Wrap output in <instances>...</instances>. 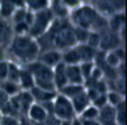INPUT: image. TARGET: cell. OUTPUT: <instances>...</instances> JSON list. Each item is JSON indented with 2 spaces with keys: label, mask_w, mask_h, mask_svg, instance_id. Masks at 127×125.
Returning a JSON list of instances; mask_svg holds the SVG:
<instances>
[{
  "label": "cell",
  "mask_w": 127,
  "mask_h": 125,
  "mask_svg": "<svg viewBox=\"0 0 127 125\" xmlns=\"http://www.w3.org/2000/svg\"><path fill=\"white\" fill-rule=\"evenodd\" d=\"M46 43L40 44V48L47 44V48H55L59 51H64L67 48L76 46V36H75L74 26L68 22V19H55L46 34L36 40H46Z\"/></svg>",
  "instance_id": "cell-1"
},
{
  "label": "cell",
  "mask_w": 127,
  "mask_h": 125,
  "mask_svg": "<svg viewBox=\"0 0 127 125\" xmlns=\"http://www.w3.org/2000/svg\"><path fill=\"white\" fill-rule=\"evenodd\" d=\"M40 51L42 48L37 40L30 35H13L7 46L8 61H12L20 66H27L31 62H35Z\"/></svg>",
  "instance_id": "cell-2"
},
{
  "label": "cell",
  "mask_w": 127,
  "mask_h": 125,
  "mask_svg": "<svg viewBox=\"0 0 127 125\" xmlns=\"http://www.w3.org/2000/svg\"><path fill=\"white\" fill-rule=\"evenodd\" d=\"M68 22L74 27H79L87 31H95V32H103L108 30L107 18L99 13L92 4H82L76 9L70 12Z\"/></svg>",
  "instance_id": "cell-3"
},
{
  "label": "cell",
  "mask_w": 127,
  "mask_h": 125,
  "mask_svg": "<svg viewBox=\"0 0 127 125\" xmlns=\"http://www.w3.org/2000/svg\"><path fill=\"white\" fill-rule=\"evenodd\" d=\"M31 71L35 81V88L43 89V90H50V92H56L54 85V77H52V69L47 67L46 65L40 63L39 61L31 62L26 66Z\"/></svg>",
  "instance_id": "cell-4"
},
{
  "label": "cell",
  "mask_w": 127,
  "mask_h": 125,
  "mask_svg": "<svg viewBox=\"0 0 127 125\" xmlns=\"http://www.w3.org/2000/svg\"><path fill=\"white\" fill-rule=\"evenodd\" d=\"M54 20L55 18L52 12L50 11V8L43 9V11H39V12H33L28 35L35 38V39H39L40 36H43L48 31L51 24L54 23Z\"/></svg>",
  "instance_id": "cell-5"
},
{
  "label": "cell",
  "mask_w": 127,
  "mask_h": 125,
  "mask_svg": "<svg viewBox=\"0 0 127 125\" xmlns=\"http://www.w3.org/2000/svg\"><path fill=\"white\" fill-rule=\"evenodd\" d=\"M52 116L59 121H72L76 119L71 101L59 93H56L52 101Z\"/></svg>",
  "instance_id": "cell-6"
},
{
  "label": "cell",
  "mask_w": 127,
  "mask_h": 125,
  "mask_svg": "<svg viewBox=\"0 0 127 125\" xmlns=\"http://www.w3.org/2000/svg\"><path fill=\"white\" fill-rule=\"evenodd\" d=\"M92 5L106 18L118 12H125V0H94Z\"/></svg>",
  "instance_id": "cell-7"
},
{
  "label": "cell",
  "mask_w": 127,
  "mask_h": 125,
  "mask_svg": "<svg viewBox=\"0 0 127 125\" xmlns=\"http://www.w3.org/2000/svg\"><path fill=\"white\" fill-rule=\"evenodd\" d=\"M40 63L46 65L47 67L54 69L55 66H58L59 63H62V51L55 50V48H48V50H43L40 51L37 59Z\"/></svg>",
  "instance_id": "cell-8"
},
{
  "label": "cell",
  "mask_w": 127,
  "mask_h": 125,
  "mask_svg": "<svg viewBox=\"0 0 127 125\" xmlns=\"http://www.w3.org/2000/svg\"><path fill=\"white\" fill-rule=\"evenodd\" d=\"M48 116H51V114H50L48 112H47L46 108H44L43 105L33 102L32 105H31V108H30L28 113H27L26 119L28 120L30 123H32V124L37 125V124L43 123V121L46 120Z\"/></svg>",
  "instance_id": "cell-9"
},
{
  "label": "cell",
  "mask_w": 127,
  "mask_h": 125,
  "mask_svg": "<svg viewBox=\"0 0 127 125\" xmlns=\"http://www.w3.org/2000/svg\"><path fill=\"white\" fill-rule=\"evenodd\" d=\"M13 36L12 24L8 19L0 18V46L7 47Z\"/></svg>",
  "instance_id": "cell-10"
},
{
  "label": "cell",
  "mask_w": 127,
  "mask_h": 125,
  "mask_svg": "<svg viewBox=\"0 0 127 125\" xmlns=\"http://www.w3.org/2000/svg\"><path fill=\"white\" fill-rule=\"evenodd\" d=\"M30 93H31V96H32V98H33V102H36V104L51 102V101H54L55 96H56V92L43 90V89L35 88V86H33V88L30 90Z\"/></svg>",
  "instance_id": "cell-11"
},
{
  "label": "cell",
  "mask_w": 127,
  "mask_h": 125,
  "mask_svg": "<svg viewBox=\"0 0 127 125\" xmlns=\"http://www.w3.org/2000/svg\"><path fill=\"white\" fill-rule=\"evenodd\" d=\"M52 77H54V85L56 92L59 89H62L63 86L67 85V75H66V65L59 63L58 66H55L52 69Z\"/></svg>",
  "instance_id": "cell-12"
},
{
  "label": "cell",
  "mask_w": 127,
  "mask_h": 125,
  "mask_svg": "<svg viewBox=\"0 0 127 125\" xmlns=\"http://www.w3.org/2000/svg\"><path fill=\"white\" fill-rule=\"evenodd\" d=\"M125 22H126L125 12H118V13H114V15L107 18V27L110 31L119 34L125 28Z\"/></svg>",
  "instance_id": "cell-13"
},
{
  "label": "cell",
  "mask_w": 127,
  "mask_h": 125,
  "mask_svg": "<svg viewBox=\"0 0 127 125\" xmlns=\"http://www.w3.org/2000/svg\"><path fill=\"white\" fill-rule=\"evenodd\" d=\"M98 123L100 125H118L115 119V110L112 106H104L102 109H99L98 114Z\"/></svg>",
  "instance_id": "cell-14"
},
{
  "label": "cell",
  "mask_w": 127,
  "mask_h": 125,
  "mask_svg": "<svg viewBox=\"0 0 127 125\" xmlns=\"http://www.w3.org/2000/svg\"><path fill=\"white\" fill-rule=\"evenodd\" d=\"M66 75H67V82L74 83V85H84L83 75L80 73L79 65H71L66 66Z\"/></svg>",
  "instance_id": "cell-15"
},
{
  "label": "cell",
  "mask_w": 127,
  "mask_h": 125,
  "mask_svg": "<svg viewBox=\"0 0 127 125\" xmlns=\"http://www.w3.org/2000/svg\"><path fill=\"white\" fill-rule=\"evenodd\" d=\"M18 83H19L20 89L27 90V92H30V90L35 86V81H33L32 74H31V71L26 67V66L22 67V70H20V75H19Z\"/></svg>",
  "instance_id": "cell-16"
},
{
  "label": "cell",
  "mask_w": 127,
  "mask_h": 125,
  "mask_svg": "<svg viewBox=\"0 0 127 125\" xmlns=\"http://www.w3.org/2000/svg\"><path fill=\"white\" fill-rule=\"evenodd\" d=\"M70 101H71V104H72V108H74V110H75V114H76V117H78L82 112H83V110H84L87 106L91 105L90 100H88L87 94H86V90H84L83 93H80L79 96L74 97L72 100H70Z\"/></svg>",
  "instance_id": "cell-17"
},
{
  "label": "cell",
  "mask_w": 127,
  "mask_h": 125,
  "mask_svg": "<svg viewBox=\"0 0 127 125\" xmlns=\"http://www.w3.org/2000/svg\"><path fill=\"white\" fill-rule=\"evenodd\" d=\"M62 63H64L66 66L79 65V63H80V57H79L76 46L62 51Z\"/></svg>",
  "instance_id": "cell-18"
},
{
  "label": "cell",
  "mask_w": 127,
  "mask_h": 125,
  "mask_svg": "<svg viewBox=\"0 0 127 125\" xmlns=\"http://www.w3.org/2000/svg\"><path fill=\"white\" fill-rule=\"evenodd\" d=\"M84 85H74V83H67L66 86H63L62 89H59L56 93H59L63 97H66L68 100H72L74 97L79 96L80 93L84 92Z\"/></svg>",
  "instance_id": "cell-19"
},
{
  "label": "cell",
  "mask_w": 127,
  "mask_h": 125,
  "mask_svg": "<svg viewBox=\"0 0 127 125\" xmlns=\"http://www.w3.org/2000/svg\"><path fill=\"white\" fill-rule=\"evenodd\" d=\"M76 48H78L79 57H80V62H94L95 55L98 53L96 48H92L86 43L76 44Z\"/></svg>",
  "instance_id": "cell-20"
},
{
  "label": "cell",
  "mask_w": 127,
  "mask_h": 125,
  "mask_svg": "<svg viewBox=\"0 0 127 125\" xmlns=\"http://www.w3.org/2000/svg\"><path fill=\"white\" fill-rule=\"evenodd\" d=\"M50 11L52 12L55 19H68V15H70V11L62 4L60 0H54V1H50Z\"/></svg>",
  "instance_id": "cell-21"
},
{
  "label": "cell",
  "mask_w": 127,
  "mask_h": 125,
  "mask_svg": "<svg viewBox=\"0 0 127 125\" xmlns=\"http://www.w3.org/2000/svg\"><path fill=\"white\" fill-rule=\"evenodd\" d=\"M26 9L31 12H39L50 7V0H24Z\"/></svg>",
  "instance_id": "cell-22"
},
{
  "label": "cell",
  "mask_w": 127,
  "mask_h": 125,
  "mask_svg": "<svg viewBox=\"0 0 127 125\" xmlns=\"http://www.w3.org/2000/svg\"><path fill=\"white\" fill-rule=\"evenodd\" d=\"M103 62L108 69H112V70H115L116 67H119V65L123 63V61L116 57L114 51H106V53L103 51Z\"/></svg>",
  "instance_id": "cell-23"
},
{
  "label": "cell",
  "mask_w": 127,
  "mask_h": 125,
  "mask_svg": "<svg viewBox=\"0 0 127 125\" xmlns=\"http://www.w3.org/2000/svg\"><path fill=\"white\" fill-rule=\"evenodd\" d=\"M0 89L8 97H13V96L18 94L19 92H22V89H20L18 82H12V81H8V79H5V81H3L0 83Z\"/></svg>",
  "instance_id": "cell-24"
},
{
  "label": "cell",
  "mask_w": 127,
  "mask_h": 125,
  "mask_svg": "<svg viewBox=\"0 0 127 125\" xmlns=\"http://www.w3.org/2000/svg\"><path fill=\"white\" fill-rule=\"evenodd\" d=\"M98 114H99V109L90 105L79 114L78 119L80 121H92V120H98Z\"/></svg>",
  "instance_id": "cell-25"
},
{
  "label": "cell",
  "mask_w": 127,
  "mask_h": 125,
  "mask_svg": "<svg viewBox=\"0 0 127 125\" xmlns=\"http://www.w3.org/2000/svg\"><path fill=\"white\" fill-rule=\"evenodd\" d=\"M15 7L11 4L9 0H0V18L3 19H11L12 13L15 12Z\"/></svg>",
  "instance_id": "cell-26"
},
{
  "label": "cell",
  "mask_w": 127,
  "mask_h": 125,
  "mask_svg": "<svg viewBox=\"0 0 127 125\" xmlns=\"http://www.w3.org/2000/svg\"><path fill=\"white\" fill-rule=\"evenodd\" d=\"M22 67L23 66L15 63V62H12V61H8V75H7V79H8V81H12V82H18Z\"/></svg>",
  "instance_id": "cell-27"
},
{
  "label": "cell",
  "mask_w": 127,
  "mask_h": 125,
  "mask_svg": "<svg viewBox=\"0 0 127 125\" xmlns=\"http://www.w3.org/2000/svg\"><path fill=\"white\" fill-rule=\"evenodd\" d=\"M115 110V119L118 125H125L126 123V102L122 101L121 104H118L116 106H114Z\"/></svg>",
  "instance_id": "cell-28"
},
{
  "label": "cell",
  "mask_w": 127,
  "mask_h": 125,
  "mask_svg": "<svg viewBox=\"0 0 127 125\" xmlns=\"http://www.w3.org/2000/svg\"><path fill=\"white\" fill-rule=\"evenodd\" d=\"M106 96H107V104L112 108L116 106L118 104H121L122 101H125V96H122L118 92H114V90H108L106 93Z\"/></svg>",
  "instance_id": "cell-29"
},
{
  "label": "cell",
  "mask_w": 127,
  "mask_h": 125,
  "mask_svg": "<svg viewBox=\"0 0 127 125\" xmlns=\"http://www.w3.org/2000/svg\"><path fill=\"white\" fill-rule=\"evenodd\" d=\"M95 67V63L94 62H80L79 63V69H80V73L83 75V79L87 81L88 78L91 77V73Z\"/></svg>",
  "instance_id": "cell-30"
},
{
  "label": "cell",
  "mask_w": 127,
  "mask_h": 125,
  "mask_svg": "<svg viewBox=\"0 0 127 125\" xmlns=\"http://www.w3.org/2000/svg\"><path fill=\"white\" fill-rule=\"evenodd\" d=\"M91 105L95 106L96 109H102V108L107 106L108 104H107V96H106V93L104 94H99L94 101H91Z\"/></svg>",
  "instance_id": "cell-31"
},
{
  "label": "cell",
  "mask_w": 127,
  "mask_h": 125,
  "mask_svg": "<svg viewBox=\"0 0 127 125\" xmlns=\"http://www.w3.org/2000/svg\"><path fill=\"white\" fill-rule=\"evenodd\" d=\"M62 4H63L66 8L68 9V11H74V9H76L79 5H82L80 0H60Z\"/></svg>",
  "instance_id": "cell-32"
},
{
  "label": "cell",
  "mask_w": 127,
  "mask_h": 125,
  "mask_svg": "<svg viewBox=\"0 0 127 125\" xmlns=\"http://www.w3.org/2000/svg\"><path fill=\"white\" fill-rule=\"evenodd\" d=\"M8 75V61L0 62V83L7 79Z\"/></svg>",
  "instance_id": "cell-33"
},
{
  "label": "cell",
  "mask_w": 127,
  "mask_h": 125,
  "mask_svg": "<svg viewBox=\"0 0 127 125\" xmlns=\"http://www.w3.org/2000/svg\"><path fill=\"white\" fill-rule=\"evenodd\" d=\"M1 125H22V119H15V117H5V116H3Z\"/></svg>",
  "instance_id": "cell-34"
},
{
  "label": "cell",
  "mask_w": 127,
  "mask_h": 125,
  "mask_svg": "<svg viewBox=\"0 0 127 125\" xmlns=\"http://www.w3.org/2000/svg\"><path fill=\"white\" fill-rule=\"evenodd\" d=\"M59 124H60L59 120H56L54 116H48L46 120L43 121V123H40V124H37V125H59Z\"/></svg>",
  "instance_id": "cell-35"
},
{
  "label": "cell",
  "mask_w": 127,
  "mask_h": 125,
  "mask_svg": "<svg viewBox=\"0 0 127 125\" xmlns=\"http://www.w3.org/2000/svg\"><path fill=\"white\" fill-rule=\"evenodd\" d=\"M8 98H9V97L7 96V94H5L4 92H3L1 89H0V109H1V108H3V106H4L5 104H7V101H8Z\"/></svg>",
  "instance_id": "cell-36"
},
{
  "label": "cell",
  "mask_w": 127,
  "mask_h": 125,
  "mask_svg": "<svg viewBox=\"0 0 127 125\" xmlns=\"http://www.w3.org/2000/svg\"><path fill=\"white\" fill-rule=\"evenodd\" d=\"M8 61V54H7V47L0 46V62Z\"/></svg>",
  "instance_id": "cell-37"
},
{
  "label": "cell",
  "mask_w": 127,
  "mask_h": 125,
  "mask_svg": "<svg viewBox=\"0 0 127 125\" xmlns=\"http://www.w3.org/2000/svg\"><path fill=\"white\" fill-rule=\"evenodd\" d=\"M9 1H11V4L15 7L16 9H19V8H26L24 0H9Z\"/></svg>",
  "instance_id": "cell-38"
},
{
  "label": "cell",
  "mask_w": 127,
  "mask_h": 125,
  "mask_svg": "<svg viewBox=\"0 0 127 125\" xmlns=\"http://www.w3.org/2000/svg\"><path fill=\"white\" fill-rule=\"evenodd\" d=\"M83 125H100L98 123V120H92V121H82Z\"/></svg>",
  "instance_id": "cell-39"
},
{
  "label": "cell",
  "mask_w": 127,
  "mask_h": 125,
  "mask_svg": "<svg viewBox=\"0 0 127 125\" xmlns=\"http://www.w3.org/2000/svg\"><path fill=\"white\" fill-rule=\"evenodd\" d=\"M71 125H83V124H82V121L76 117V119H74L72 121H71Z\"/></svg>",
  "instance_id": "cell-40"
},
{
  "label": "cell",
  "mask_w": 127,
  "mask_h": 125,
  "mask_svg": "<svg viewBox=\"0 0 127 125\" xmlns=\"http://www.w3.org/2000/svg\"><path fill=\"white\" fill-rule=\"evenodd\" d=\"M22 125H35V124H32V123H30L27 119H22Z\"/></svg>",
  "instance_id": "cell-41"
},
{
  "label": "cell",
  "mask_w": 127,
  "mask_h": 125,
  "mask_svg": "<svg viewBox=\"0 0 127 125\" xmlns=\"http://www.w3.org/2000/svg\"><path fill=\"white\" fill-rule=\"evenodd\" d=\"M59 125H71V121H60Z\"/></svg>",
  "instance_id": "cell-42"
},
{
  "label": "cell",
  "mask_w": 127,
  "mask_h": 125,
  "mask_svg": "<svg viewBox=\"0 0 127 125\" xmlns=\"http://www.w3.org/2000/svg\"><path fill=\"white\" fill-rule=\"evenodd\" d=\"M1 120H3V114L0 113V125H1Z\"/></svg>",
  "instance_id": "cell-43"
},
{
  "label": "cell",
  "mask_w": 127,
  "mask_h": 125,
  "mask_svg": "<svg viewBox=\"0 0 127 125\" xmlns=\"http://www.w3.org/2000/svg\"><path fill=\"white\" fill-rule=\"evenodd\" d=\"M50 1H54V0H50Z\"/></svg>",
  "instance_id": "cell-44"
}]
</instances>
